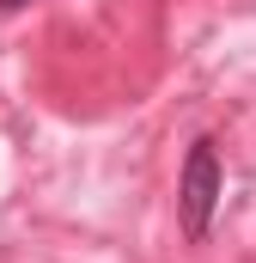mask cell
Segmentation results:
<instances>
[{"instance_id":"obj_1","label":"cell","mask_w":256,"mask_h":263,"mask_svg":"<svg viewBox=\"0 0 256 263\" xmlns=\"http://www.w3.org/2000/svg\"><path fill=\"white\" fill-rule=\"evenodd\" d=\"M214 208H220V153L201 135L189 147V159H183V178H177V214H183V233L189 239H207Z\"/></svg>"},{"instance_id":"obj_2","label":"cell","mask_w":256,"mask_h":263,"mask_svg":"<svg viewBox=\"0 0 256 263\" xmlns=\"http://www.w3.org/2000/svg\"><path fill=\"white\" fill-rule=\"evenodd\" d=\"M0 6H6V12H12V6H25V0H0Z\"/></svg>"}]
</instances>
